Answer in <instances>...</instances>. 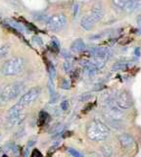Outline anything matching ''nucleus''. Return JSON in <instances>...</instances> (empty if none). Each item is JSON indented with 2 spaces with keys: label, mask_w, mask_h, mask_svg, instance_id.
<instances>
[{
  "label": "nucleus",
  "mask_w": 141,
  "mask_h": 157,
  "mask_svg": "<svg viewBox=\"0 0 141 157\" xmlns=\"http://www.w3.org/2000/svg\"><path fill=\"white\" fill-rule=\"evenodd\" d=\"M85 132L87 137L90 140L100 142V141H105L109 139V136L111 135V130L105 124L104 121L93 119L86 125Z\"/></svg>",
  "instance_id": "f257e3e1"
},
{
  "label": "nucleus",
  "mask_w": 141,
  "mask_h": 157,
  "mask_svg": "<svg viewBox=\"0 0 141 157\" xmlns=\"http://www.w3.org/2000/svg\"><path fill=\"white\" fill-rule=\"evenodd\" d=\"M25 59L22 57H12L5 61L1 68H0V73L3 76L11 77L19 75L25 68Z\"/></svg>",
  "instance_id": "f03ea898"
},
{
  "label": "nucleus",
  "mask_w": 141,
  "mask_h": 157,
  "mask_svg": "<svg viewBox=\"0 0 141 157\" xmlns=\"http://www.w3.org/2000/svg\"><path fill=\"white\" fill-rule=\"evenodd\" d=\"M24 88H25V83L22 82H16L4 86L1 91L2 102L5 103L12 99H15L17 96L21 94Z\"/></svg>",
  "instance_id": "7ed1b4c3"
},
{
  "label": "nucleus",
  "mask_w": 141,
  "mask_h": 157,
  "mask_svg": "<svg viewBox=\"0 0 141 157\" xmlns=\"http://www.w3.org/2000/svg\"><path fill=\"white\" fill-rule=\"evenodd\" d=\"M40 93H41L40 87H32L28 91H27L25 94H23V96H21V98L18 101V104L21 105L23 108L31 105L37 99L38 96L40 95Z\"/></svg>",
  "instance_id": "20e7f679"
},
{
  "label": "nucleus",
  "mask_w": 141,
  "mask_h": 157,
  "mask_svg": "<svg viewBox=\"0 0 141 157\" xmlns=\"http://www.w3.org/2000/svg\"><path fill=\"white\" fill-rule=\"evenodd\" d=\"M66 25L67 18L64 14H55L47 20V27L54 32L61 31L66 27Z\"/></svg>",
  "instance_id": "39448f33"
},
{
  "label": "nucleus",
  "mask_w": 141,
  "mask_h": 157,
  "mask_svg": "<svg viewBox=\"0 0 141 157\" xmlns=\"http://www.w3.org/2000/svg\"><path fill=\"white\" fill-rule=\"evenodd\" d=\"M117 103L121 109H130L133 106V100L128 90H121L117 95Z\"/></svg>",
  "instance_id": "423d86ee"
},
{
  "label": "nucleus",
  "mask_w": 141,
  "mask_h": 157,
  "mask_svg": "<svg viewBox=\"0 0 141 157\" xmlns=\"http://www.w3.org/2000/svg\"><path fill=\"white\" fill-rule=\"evenodd\" d=\"M118 140H119L120 144L123 146L125 150H131L135 145V141L132 136L129 134H126V132L121 134L118 136Z\"/></svg>",
  "instance_id": "0eeeda50"
},
{
  "label": "nucleus",
  "mask_w": 141,
  "mask_h": 157,
  "mask_svg": "<svg viewBox=\"0 0 141 157\" xmlns=\"http://www.w3.org/2000/svg\"><path fill=\"white\" fill-rule=\"evenodd\" d=\"M25 118H26V115L23 114V113H21L20 115L14 116V117H7L6 118V126L8 127V129L17 127L24 121Z\"/></svg>",
  "instance_id": "6e6552de"
},
{
  "label": "nucleus",
  "mask_w": 141,
  "mask_h": 157,
  "mask_svg": "<svg viewBox=\"0 0 141 157\" xmlns=\"http://www.w3.org/2000/svg\"><path fill=\"white\" fill-rule=\"evenodd\" d=\"M90 16L93 18V20L95 22H99L100 20L103 19L105 12H104V9L101 5H96L91 10V13L89 14Z\"/></svg>",
  "instance_id": "1a4fd4ad"
},
{
  "label": "nucleus",
  "mask_w": 141,
  "mask_h": 157,
  "mask_svg": "<svg viewBox=\"0 0 141 157\" xmlns=\"http://www.w3.org/2000/svg\"><path fill=\"white\" fill-rule=\"evenodd\" d=\"M95 23L96 22L94 21L93 18H92L90 15H86V16H84L81 19L80 26L82 29H84L85 31H91V29L94 28Z\"/></svg>",
  "instance_id": "9d476101"
},
{
  "label": "nucleus",
  "mask_w": 141,
  "mask_h": 157,
  "mask_svg": "<svg viewBox=\"0 0 141 157\" xmlns=\"http://www.w3.org/2000/svg\"><path fill=\"white\" fill-rule=\"evenodd\" d=\"M124 10L128 13H132L134 11L141 10V0H128Z\"/></svg>",
  "instance_id": "9b49d317"
},
{
  "label": "nucleus",
  "mask_w": 141,
  "mask_h": 157,
  "mask_svg": "<svg viewBox=\"0 0 141 157\" xmlns=\"http://www.w3.org/2000/svg\"><path fill=\"white\" fill-rule=\"evenodd\" d=\"M86 48V45L84 41L82 40L81 38H77L76 39L75 41H72V43L71 44V49L72 51H74L76 53H80V52H82L84 51Z\"/></svg>",
  "instance_id": "f8f14e48"
},
{
  "label": "nucleus",
  "mask_w": 141,
  "mask_h": 157,
  "mask_svg": "<svg viewBox=\"0 0 141 157\" xmlns=\"http://www.w3.org/2000/svg\"><path fill=\"white\" fill-rule=\"evenodd\" d=\"M82 65H83V68H84L85 72L88 74L89 76L95 75V74L97 73V71L99 70V69L97 68L93 63H92V61H83Z\"/></svg>",
  "instance_id": "ddd939ff"
},
{
  "label": "nucleus",
  "mask_w": 141,
  "mask_h": 157,
  "mask_svg": "<svg viewBox=\"0 0 141 157\" xmlns=\"http://www.w3.org/2000/svg\"><path fill=\"white\" fill-rule=\"evenodd\" d=\"M6 23L9 25V26H11L13 29H17V31L19 32H26V29L25 27L23 26V24H20V23H18L17 21H15V20H13V19H7L6 20Z\"/></svg>",
  "instance_id": "4468645a"
},
{
  "label": "nucleus",
  "mask_w": 141,
  "mask_h": 157,
  "mask_svg": "<svg viewBox=\"0 0 141 157\" xmlns=\"http://www.w3.org/2000/svg\"><path fill=\"white\" fill-rule=\"evenodd\" d=\"M48 88H49V93H50V102H55L58 98V94L55 90V87H54V85H53V82L52 80H49V82H48Z\"/></svg>",
  "instance_id": "2eb2a0df"
},
{
  "label": "nucleus",
  "mask_w": 141,
  "mask_h": 157,
  "mask_svg": "<svg viewBox=\"0 0 141 157\" xmlns=\"http://www.w3.org/2000/svg\"><path fill=\"white\" fill-rule=\"evenodd\" d=\"M101 153L103 154L104 157H112L114 153L113 147L108 145V144H104L101 146Z\"/></svg>",
  "instance_id": "dca6fc26"
},
{
  "label": "nucleus",
  "mask_w": 141,
  "mask_h": 157,
  "mask_svg": "<svg viewBox=\"0 0 141 157\" xmlns=\"http://www.w3.org/2000/svg\"><path fill=\"white\" fill-rule=\"evenodd\" d=\"M128 0H112V2L115 5L117 8L119 9H124L125 8L126 6V3H128Z\"/></svg>",
  "instance_id": "f3484780"
},
{
  "label": "nucleus",
  "mask_w": 141,
  "mask_h": 157,
  "mask_svg": "<svg viewBox=\"0 0 141 157\" xmlns=\"http://www.w3.org/2000/svg\"><path fill=\"white\" fill-rule=\"evenodd\" d=\"M128 64L126 63H117L115 65L112 67V70L114 71H124L125 69H128Z\"/></svg>",
  "instance_id": "a211bd4d"
},
{
  "label": "nucleus",
  "mask_w": 141,
  "mask_h": 157,
  "mask_svg": "<svg viewBox=\"0 0 141 157\" xmlns=\"http://www.w3.org/2000/svg\"><path fill=\"white\" fill-rule=\"evenodd\" d=\"M68 152L72 156V157H85L82 153H80V151H77L76 149L75 148H72V147H70V148H68Z\"/></svg>",
  "instance_id": "6ab92c4d"
},
{
  "label": "nucleus",
  "mask_w": 141,
  "mask_h": 157,
  "mask_svg": "<svg viewBox=\"0 0 141 157\" xmlns=\"http://www.w3.org/2000/svg\"><path fill=\"white\" fill-rule=\"evenodd\" d=\"M48 119H49V115H48L45 111H41V113L39 114V121H40L41 124L46 123Z\"/></svg>",
  "instance_id": "aec40b11"
},
{
  "label": "nucleus",
  "mask_w": 141,
  "mask_h": 157,
  "mask_svg": "<svg viewBox=\"0 0 141 157\" xmlns=\"http://www.w3.org/2000/svg\"><path fill=\"white\" fill-rule=\"evenodd\" d=\"M8 53H9V46L8 45L0 46V58L5 57Z\"/></svg>",
  "instance_id": "412c9836"
},
{
  "label": "nucleus",
  "mask_w": 141,
  "mask_h": 157,
  "mask_svg": "<svg viewBox=\"0 0 141 157\" xmlns=\"http://www.w3.org/2000/svg\"><path fill=\"white\" fill-rule=\"evenodd\" d=\"M49 76H50V80H54L56 77V69L54 67L53 64H50L49 65Z\"/></svg>",
  "instance_id": "4be33fe9"
},
{
  "label": "nucleus",
  "mask_w": 141,
  "mask_h": 157,
  "mask_svg": "<svg viewBox=\"0 0 141 157\" xmlns=\"http://www.w3.org/2000/svg\"><path fill=\"white\" fill-rule=\"evenodd\" d=\"M61 87L63 90H70L71 87V83L68 80H63L62 82H61Z\"/></svg>",
  "instance_id": "5701e85b"
},
{
  "label": "nucleus",
  "mask_w": 141,
  "mask_h": 157,
  "mask_svg": "<svg viewBox=\"0 0 141 157\" xmlns=\"http://www.w3.org/2000/svg\"><path fill=\"white\" fill-rule=\"evenodd\" d=\"M63 69H64V71L66 73H69L72 70V63L69 61H66L64 63V65H63Z\"/></svg>",
  "instance_id": "b1692460"
},
{
  "label": "nucleus",
  "mask_w": 141,
  "mask_h": 157,
  "mask_svg": "<svg viewBox=\"0 0 141 157\" xmlns=\"http://www.w3.org/2000/svg\"><path fill=\"white\" fill-rule=\"evenodd\" d=\"M92 96L91 93L89 92H87V93H83V94H81L80 97V101H86V100H88L90 99Z\"/></svg>",
  "instance_id": "393cba45"
},
{
  "label": "nucleus",
  "mask_w": 141,
  "mask_h": 157,
  "mask_svg": "<svg viewBox=\"0 0 141 157\" xmlns=\"http://www.w3.org/2000/svg\"><path fill=\"white\" fill-rule=\"evenodd\" d=\"M79 11H80V5L76 3L74 5V7H72V14H74V17H76L77 14H79Z\"/></svg>",
  "instance_id": "a878e982"
},
{
  "label": "nucleus",
  "mask_w": 141,
  "mask_h": 157,
  "mask_svg": "<svg viewBox=\"0 0 141 157\" xmlns=\"http://www.w3.org/2000/svg\"><path fill=\"white\" fill-rule=\"evenodd\" d=\"M68 108H69V101L68 100H64L61 103V109L63 111H67Z\"/></svg>",
  "instance_id": "bb28decb"
},
{
  "label": "nucleus",
  "mask_w": 141,
  "mask_h": 157,
  "mask_svg": "<svg viewBox=\"0 0 141 157\" xmlns=\"http://www.w3.org/2000/svg\"><path fill=\"white\" fill-rule=\"evenodd\" d=\"M62 56L64 57V58H66V59H70V58H72V54L69 52V51H67V50H62Z\"/></svg>",
  "instance_id": "cd10ccee"
},
{
  "label": "nucleus",
  "mask_w": 141,
  "mask_h": 157,
  "mask_svg": "<svg viewBox=\"0 0 141 157\" xmlns=\"http://www.w3.org/2000/svg\"><path fill=\"white\" fill-rule=\"evenodd\" d=\"M35 141H36V137L35 136H32V139L28 140V147H32L33 144H35Z\"/></svg>",
  "instance_id": "c85d7f7f"
},
{
  "label": "nucleus",
  "mask_w": 141,
  "mask_h": 157,
  "mask_svg": "<svg viewBox=\"0 0 141 157\" xmlns=\"http://www.w3.org/2000/svg\"><path fill=\"white\" fill-rule=\"evenodd\" d=\"M32 157H42V155L39 152V150L35 149V150L32 151Z\"/></svg>",
  "instance_id": "c756f323"
},
{
  "label": "nucleus",
  "mask_w": 141,
  "mask_h": 157,
  "mask_svg": "<svg viewBox=\"0 0 141 157\" xmlns=\"http://www.w3.org/2000/svg\"><path fill=\"white\" fill-rule=\"evenodd\" d=\"M33 41L36 42L37 44H39V45H42V40H41V38L40 37H38V36H33Z\"/></svg>",
  "instance_id": "7c9ffc66"
},
{
  "label": "nucleus",
  "mask_w": 141,
  "mask_h": 157,
  "mask_svg": "<svg viewBox=\"0 0 141 157\" xmlns=\"http://www.w3.org/2000/svg\"><path fill=\"white\" fill-rule=\"evenodd\" d=\"M140 55H141V53H140V48H135L134 49V56L136 57V58H139L140 57Z\"/></svg>",
  "instance_id": "2f4dec72"
},
{
  "label": "nucleus",
  "mask_w": 141,
  "mask_h": 157,
  "mask_svg": "<svg viewBox=\"0 0 141 157\" xmlns=\"http://www.w3.org/2000/svg\"><path fill=\"white\" fill-rule=\"evenodd\" d=\"M137 23H138L139 32L141 33V15H140V16H138V18H137Z\"/></svg>",
  "instance_id": "473e14b6"
},
{
  "label": "nucleus",
  "mask_w": 141,
  "mask_h": 157,
  "mask_svg": "<svg viewBox=\"0 0 141 157\" xmlns=\"http://www.w3.org/2000/svg\"><path fill=\"white\" fill-rule=\"evenodd\" d=\"M1 91H2V88H0V104H1V103H3L2 102V97H1Z\"/></svg>",
  "instance_id": "72a5a7b5"
},
{
  "label": "nucleus",
  "mask_w": 141,
  "mask_h": 157,
  "mask_svg": "<svg viewBox=\"0 0 141 157\" xmlns=\"http://www.w3.org/2000/svg\"><path fill=\"white\" fill-rule=\"evenodd\" d=\"M0 121H1V117H0Z\"/></svg>",
  "instance_id": "f704fd0d"
}]
</instances>
